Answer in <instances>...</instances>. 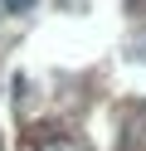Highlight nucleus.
<instances>
[{"instance_id":"1","label":"nucleus","mask_w":146,"mask_h":151,"mask_svg":"<svg viewBox=\"0 0 146 151\" xmlns=\"http://www.w3.org/2000/svg\"><path fill=\"white\" fill-rule=\"evenodd\" d=\"M34 5H39V0H5V10H10V15H29Z\"/></svg>"}]
</instances>
